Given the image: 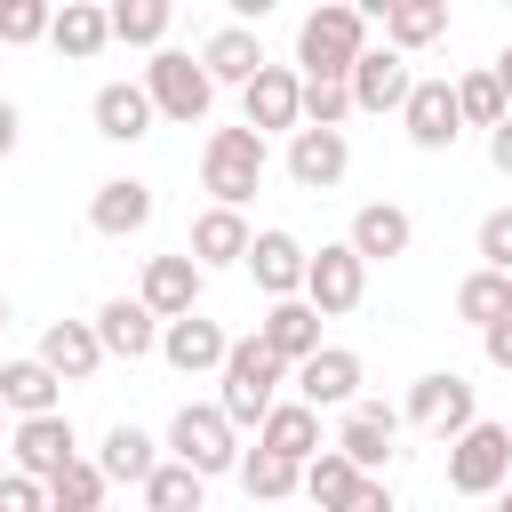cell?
Wrapping results in <instances>:
<instances>
[{
    "label": "cell",
    "mask_w": 512,
    "mask_h": 512,
    "mask_svg": "<svg viewBox=\"0 0 512 512\" xmlns=\"http://www.w3.org/2000/svg\"><path fill=\"white\" fill-rule=\"evenodd\" d=\"M96 472H104V488H112V480L144 488V480L160 472V440H152V432H136V424H112V432H104V448H96Z\"/></svg>",
    "instance_id": "83f0119b"
},
{
    "label": "cell",
    "mask_w": 512,
    "mask_h": 512,
    "mask_svg": "<svg viewBox=\"0 0 512 512\" xmlns=\"http://www.w3.org/2000/svg\"><path fill=\"white\" fill-rule=\"evenodd\" d=\"M240 128H256V136H296L304 128V80H296V64H264L248 88H240Z\"/></svg>",
    "instance_id": "ba28073f"
},
{
    "label": "cell",
    "mask_w": 512,
    "mask_h": 512,
    "mask_svg": "<svg viewBox=\"0 0 512 512\" xmlns=\"http://www.w3.org/2000/svg\"><path fill=\"white\" fill-rule=\"evenodd\" d=\"M264 64H272V56H264V40H256L248 24H216V32L200 40V72H208L216 88H224V80H232V88H248Z\"/></svg>",
    "instance_id": "d4e9b609"
},
{
    "label": "cell",
    "mask_w": 512,
    "mask_h": 512,
    "mask_svg": "<svg viewBox=\"0 0 512 512\" xmlns=\"http://www.w3.org/2000/svg\"><path fill=\"white\" fill-rule=\"evenodd\" d=\"M0 328H8V296H0Z\"/></svg>",
    "instance_id": "681fc988"
},
{
    "label": "cell",
    "mask_w": 512,
    "mask_h": 512,
    "mask_svg": "<svg viewBox=\"0 0 512 512\" xmlns=\"http://www.w3.org/2000/svg\"><path fill=\"white\" fill-rule=\"evenodd\" d=\"M8 448H16V472L40 480V488H48L64 464H80V432H72L64 408H56V416H24V424L8 432Z\"/></svg>",
    "instance_id": "8fae6325"
},
{
    "label": "cell",
    "mask_w": 512,
    "mask_h": 512,
    "mask_svg": "<svg viewBox=\"0 0 512 512\" xmlns=\"http://www.w3.org/2000/svg\"><path fill=\"white\" fill-rule=\"evenodd\" d=\"M232 472H240V488H248L256 504H280V496H296V488H304V472H296V464H280V456H264V448H240V464H232Z\"/></svg>",
    "instance_id": "836d02e7"
},
{
    "label": "cell",
    "mask_w": 512,
    "mask_h": 512,
    "mask_svg": "<svg viewBox=\"0 0 512 512\" xmlns=\"http://www.w3.org/2000/svg\"><path fill=\"white\" fill-rule=\"evenodd\" d=\"M16 136H24V112H16V104H8V96H0V160H8V152H16Z\"/></svg>",
    "instance_id": "bcb514c9"
},
{
    "label": "cell",
    "mask_w": 512,
    "mask_h": 512,
    "mask_svg": "<svg viewBox=\"0 0 512 512\" xmlns=\"http://www.w3.org/2000/svg\"><path fill=\"white\" fill-rule=\"evenodd\" d=\"M0 512H48V488L24 472H0Z\"/></svg>",
    "instance_id": "b9f144b4"
},
{
    "label": "cell",
    "mask_w": 512,
    "mask_h": 512,
    "mask_svg": "<svg viewBox=\"0 0 512 512\" xmlns=\"http://www.w3.org/2000/svg\"><path fill=\"white\" fill-rule=\"evenodd\" d=\"M248 240H256V232H248V216H240V208H200V216H192V248H184V256H192L200 272H224V264H240V256H248Z\"/></svg>",
    "instance_id": "4316f807"
},
{
    "label": "cell",
    "mask_w": 512,
    "mask_h": 512,
    "mask_svg": "<svg viewBox=\"0 0 512 512\" xmlns=\"http://www.w3.org/2000/svg\"><path fill=\"white\" fill-rule=\"evenodd\" d=\"M344 168H352L344 128H296V136H288V176H296L304 192H336Z\"/></svg>",
    "instance_id": "ac0fdd59"
},
{
    "label": "cell",
    "mask_w": 512,
    "mask_h": 512,
    "mask_svg": "<svg viewBox=\"0 0 512 512\" xmlns=\"http://www.w3.org/2000/svg\"><path fill=\"white\" fill-rule=\"evenodd\" d=\"M200 280H208V272H200L192 256H152L136 304H144L152 320H184V312H200Z\"/></svg>",
    "instance_id": "d6986e66"
},
{
    "label": "cell",
    "mask_w": 512,
    "mask_h": 512,
    "mask_svg": "<svg viewBox=\"0 0 512 512\" xmlns=\"http://www.w3.org/2000/svg\"><path fill=\"white\" fill-rule=\"evenodd\" d=\"M88 120H96V136H104V144H144L160 112H152L144 80H104V88H96V104H88Z\"/></svg>",
    "instance_id": "e0dca14e"
},
{
    "label": "cell",
    "mask_w": 512,
    "mask_h": 512,
    "mask_svg": "<svg viewBox=\"0 0 512 512\" xmlns=\"http://www.w3.org/2000/svg\"><path fill=\"white\" fill-rule=\"evenodd\" d=\"M512 480V424H464L456 440H448V488L456 496H496Z\"/></svg>",
    "instance_id": "8992f818"
},
{
    "label": "cell",
    "mask_w": 512,
    "mask_h": 512,
    "mask_svg": "<svg viewBox=\"0 0 512 512\" xmlns=\"http://www.w3.org/2000/svg\"><path fill=\"white\" fill-rule=\"evenodd\" d=\"M48 0H0V48H32V40H48Z\"/></svg>",
    "instance_id": "ab89813d"
},
{
    "label": "cell",
    "mask_w": 512,
    "mask_h": 512,
    "mask_svg": "<svg viewBox=\"0 0 512 512\" xmlns=\"http://www.w3.org/2000/svg\"><path fill=\"white\" fill-rule=\"evenodd\" d=\"M96 344H104V360H144V352H160V320L136 304V296H112V304H96Z\"/></svg>",
    "instance_id": "cb8c5ba5"
},
{
    "label": "cell",
    "mask_w": 512,
    "mask_h": 512,
    "mask_svg": "<svg viewBox=\"0 0 512 512\" xmlns=\"http://www.w3.org/2000/svg\"><path fill=\"white\" fill-rule=\"evenodd\" d=\"M488 160H496V176H512V112L488 128Z\"/></svg>",
    "instance_id": "f6af8a7d"
},
{
    "label": "cell",
    "mask_w": 512,
    "mask_h": 512,
    "mask_svg": "<svg viewBox=\"0 0 512 512\" xmlns=\"http://www.w3.org/2000/svg\"><path fill=\"white\" fill-rule=\"evenodd\" d=\"M400 128H408L416 152H448V144L464 136V120H456V88H448V80H416L408 104H400Z\"/></svg>",
    "instance_id": "5bb4252c"
},
{
    "label": "cell",
    "mask_w": 512,
    "mask_h": 512,
    "mask_svg": "<svg viewBox=\"0 0 512 512\" xmlns=\"http://www.w3.org/2000/svg\"><path fill=\"white\" fill-rule=\"evenodd\" d=\"M392 440H400V416L384 408V400H352L344 408V432L328 440L360 480H384V464H392Z\"/></svg>",
    "instance_id": "9c48e42d"
},
{
    "label": "cell",
    "mask_w": 512,
    "mask_h": 512,
    "mask_svg": "<svg viewBox=\"0 0 512 512\" xmlns=\"http://www.w3.org/2000/svg\"><path fill=\"white\" fill-rule=\"evenodd\" d=\"M360 56H368V16H360V8L320 0V8L296 24V64H304V80H352Z\"/></svg>",
    "instance_id": "7a4b0ae2"
},
{
    "label": "cell",
    "mask_w": 512,
    "mask_h": 512,
    "mask_svg": "<svg viewBox=\"0 0 512 512\" xmlns=\"http://www.w3.org/2000/svg\"><path fill=\"white\" fill-rule=\"evenodd\" d=\"M104 24H112V40H128V48H160L168 24H176V8H168V0H112Z\"/></svg>",
    "instance_id": "1f68e13d"
},
{
    "label": "cell",
    "mask_w": 512,
    "mask_h": 512,
    "mask_svg": "<svg viewBox=\"0 0 512 512\" xmlns=\"http://www.w3.org/2000/svg\"><path fill=\"white\" fill-rule=\"evenodd\" d=\"M152 208H160V200H152L144 176H104V184L88 192V224H96L104 240H136V232L152 224Z\"/></svg>",
    "instance_id": "9a60e30c"
},
{
    "label": "cell",
    "mask_w": 512,
    "mask_h": 512,
    "mask_svg": "<svg viewBox=\"0 0 512 512\" xmlns=\"http://www.w3.org/2000/svg\"><path fill=\"white\" fill-rule=\"evenodd\" d=\"M144 96H152V112H160V120L200 128V120H208V104H216V80L200 72V56H184V48H152V64H144Z\"/></svg>",
    "instance_id": "277c9868"
},
{
    "label": "cell",
    "mask_w": 512,
    "mask_h": 512,
    "mask_svg": "<svg viewBox=\"0 0 512 512\" xmlns=\"http://www.w3.org/2000/svg\"><path fill=\"white\" fill-rule=\"evenodd\" d=\"M336 512H392V480H360V488H352Z\"/></svg>",
    "instance_id": "7bdbcfd3"
},
{
    "label": "cell",
    "mask_w": 512,
    "mask_h": 512,
    "mask_svg": "<svg viewBox=\"0 0 512 512\" xmlns=\"http://www.w3.org/2000/svg\"><path fill=\"white\" fill-rule=\"evenodd\" d=\"M344 88H352V112H400L408 88H416V72H408V56H392V48H368Z\"/></svg>",
    "instance_id": "7402d4cb"
},
{
    "label": "cell",
    "mask_w": 512,
    "mask_h": 512,
    "mask_svg": "<svg viewBox=\"0 0 512 512\" xmlns=\"http://www.w3.org/2000/svg\"><path fill=\"white\" fill-rule=\"evenodd\" d=\"M280 360L256 344V336H232V352H224V368H216V408H224V424L232 432H248V424H264L272 408H280Z\"/></svg>",
    "instance_id": "6da1fadb"
},
{
    "label": "cell",
    "mask_w": 512,
    "mask_h": 512,
    "mask_svg": "<svg viewBox=\"0 0 512 512\" xmlns=\"http://www.w3.org/2000/svg\"><path fill=\"white\" fill-rule=\"evenodd\" d=\"M488 72H496V88H504V104H512V48H504V56L488 64Z\"/></svg>",
    "instance_id": "7dc6e473"
},
{
    "label": "cell",
    "mask_w": 512,
    "mask_h": 512,
    "mask_svg": "<svg viewBox=\"0 0 512 512\" xmlns=\"http://www.w3.org/2000/svg\"><path fill=\"white\" fill-rule=\"evenodd\" d=\"M448 32V0H384V48L392 56H416Z\"/></svg>",
    "instance_id": "f1b7e54d"
},
{
    "label": "cell",
    "mask_w": 512,
    "mask_h": 512,
    "mask_svg": "<svg viewBox=\"0 0 512 512\" xmlns=\"http://www.w3.org/2000/svg\"><path fill=\"white\" fill-rule=\"evenodd\" d=\"M408 240H416V224H408L400 200H368V208L352 216V232H344V248H352L360 264H392V256H408Z\"/></svg>",
    "instance_id": "603a6c76"
},
{
    "label": "cell",
    "mask_w": 512,
    "mask_h": 512,
    "mask_svg": "<svg viewBox=\"0 0 512 512\" xmlns=\"http://www.w3.org/2000/svg\"><path fill=\"white\" fill-rule=\"evenodd\" d=\"M168 456H176V464H192L200 480H216V472H232V464H240V432L224 424V408H216V400H184V408L168 416Z\"/></svg>",
    "instance_id": "5b68a950"
},
{
    "label": "cell",
    "mask_w": 512,
    "mask_h": 512,
    "mask_svg": "<svg viewBox=\"0 0 512 512\" xmlns=\"http://www.w3.org/2000/svg\"><path fill=\"white\" fill-rule=\"evenodd\" d=\"M0 408H8L16 424H24V416H56V408H64V384H56L40 360H8V368H0Z\"/></svg>",
    "instance_id": "4dcf8cb0"
},
{
    "label": "cell",
    "mask_w": 512,
    "mask_h": 512,
    "mask_svg": "<svg viewBox=\"0 0 512 512\" xmlns=\"http://www.w3.org/2000/svg\"><path fill=\"white\" fill-rule=\"evenodd\" d=\"M456 320H472V328L512 320V280H504V272H464V288H456Z\"/></svg>",
    "instance_id": "d6a6232c"
},
{
    "label": "cell",
    "mask_w": 512,
    "mask_h": 512,
    "mask_svg": "<svg viewBox=\"0 0 512 512\" xmlns=\"http://www.w3.org/2000/svg\"><path fill=\"white\" fill-rule=\"evenodd\" d=\"M32 360H40L56 384H88V376L104 368V344H96V328H88V320H48Z\"/></svg>",
    "instance_id": "44dd1931"
},
{
    "label": "cell",
    "mask_w": 512,
    "mask_h": 512,
    "mask_svg": "<svg viewBox=\"0 0 512 512\" xmlns=\"http://www.w3.org/2000/svg\"><path fill=\"white\" fill-rule=\"evenodd\" d=\"M360 296H368V264H360L344 240H320V248L304 256V304H312L320 320H344V312H360Z\"/></svg>",
    "instance_id": "52a82bcc"
},
{
    "label": "cell",
    "mask_w": 512,
    "mask_h": 512,
    "mask_svg": "<svg viewBox=\"0 0 512 512\" xmlns=\"http://www.w3.org/2000/svg\"><path fill=\"white\" fill-rule=\"evenodd\" d=\"M344 120H352V88L344 80H304V128H344Z\"/></svg>",
    "instance_id": "f35d334b"
},
{
    "label": "cell",
    "mask_w": 512,
    "mask_h": 512,
    "mask_svg": "<svg viewBox=\"0 0 512 512\" xmlns=\"http://www.w3.org/2000/svg\"><path fill=\"white\" fill-rule=\"evenodd\" d=\"M472 248H480V272H504L512 280V208H488L480 232H472Z\"/></svg>",
    "instance_id": "60d3db41"
},
{
    "label": "cell",
    "mask_w": 512,
    "mask_h": 512,
    "mask_svg": "<svg viewBox=\"0 0 512 512\" xmlns=\"http://www.w3.org/2000/svg\"><path fill=\"white\" fill-rule=\"evenodd\" d=\"M304 256H312V248H304L296 232H280V224H272V232H256V240H248V256H240V264L256 272V288H264L272 304H288V296H304Z\"/></svg>",
    "instance_id": "2e32d148"
},
{
    "label": "cell",
    "mask_w": 512,
    "mask_h": 512,
    "mask_svg": "<svg viewBox=\"0 0 512 512\" xmlns=\"http://www.w3.org/2000/svg\"><path fill=\"white\" fill-rule=\"evenodd\" d=\"M256 448H264V456H280V464H296V472H304V464H312V456H320V448H328V440H320V416H312V408H304V400H280V408H272V416H264V424H256Z\"/></svg>",
    "instance_id": "484cf974"
},
{
    "label": "cell",
    "mask_w": 512,
    "mask_h": 512,
    "mask_svg": "<svg viewBox=\"0 0 512 512\" xmlns=\"http://www.w3.org/2000/svg\"><path fill=\"white\" fill-rule=\"evenodd\" d=\"M480 352H488V368H504V376H512V320L480 328Z\"/></svg>",
    "instance_id": "ee69618b"
},
{
    "label": "cell",
    "mask_w": 512,
    "mask_h": 512,
    "mask_svg": "<svg viewBox=\"0 0 512 512\" xmlns=\"http://www.w3.org/2000/svg\"><path fill=\"white\" fill-rule=\"evenodd\" d=\"M264 168H272V152L256 128H208V144H200V192H216L208 208H248Z\"/></svg>",
    "instance_id": "3957f363"
},
{
    "label": "cell",
    "mask_w": 512,
    "mask_h": 512,
    "mask_svg": "<svg viewBox=\"0 0 512 512\" xmlns=\"http://www.w3.org/2000/svg\"><path fill=\"white\" fill-rule=\"evenodd\" d=\"M496 512H512V488H496Z\"/></svg>",
    "instance_id": "c3c4849f"
},
{
    "label": "cell",
    "mask_w": 512,
    "mask_h": 512,
    "mask_svg": "<svg viewBox=\"0 0 512 512\" xmlns=\"http://www.w3.org/2000/svg\"><path fill=\"white\" fill-rule=\"evenodd\" d=\"M224 352H232V336H224L208 312L160 320V360H168L176 376H216V368H224Z\"/></svg>",
    "instance_id": "7c38bea8"
},
{
    "label": "cell",
    "mask_w": 512,
    "mask_h": 512,
    "mask_svg": "<svg viewBox=\"0 0 512 512\" xmlns=\"http://www.w3.org/2000/svg\"><path fill=\"white\" fill-rule=\"evenodd\" d=\"M296 376V400L320 416V408H352L360 400V352H344V344H320L304 368H288Z\"/></svg>",
    "instance_id": "4fadbf2b"
},
{
    "label": "cell",
    "mask_w": 512,
    "mask_h": 512,
    "mask_svg": "<svg viewBox=\"0 0 512 512\" xmlns=\"http://www.w3.org/2000/svg\"><path fill=\"white\" fill-rule=\"evenodd\" d=\"M48 512H104V472L80 456V464H64L56 480H48Z\"/></svg>",
    "instance_id": "8d00e7d4"
},
{
    "label": "cell",
    "mask_w": 512,
    "mask_h": 512,
    "mask_svg": "<svg viewBox=\"0 0 512 512\" xmlns=\"http://www.w3.org/2000/svg\"><path fill=\"white\" fill-rule=\"evenodd\" d=\"M104 40H112V24H104V8H96V0H64V8L48 16V48H56V56H72V64L104 56Z\"/></svg>",
    "instance_id": "f546056e"
},
{
    "label": "cell",
    "mask_w": 512,
    "mask_h": 512,
    "mask_svg": "<svg viewBox=\"0 0 512 512\" xmlns=\"http://www.w3.org/2000/svg\"><path fill=\"white\" fill-rule=\"evenodd\" d=\"M200 488H208V480H200L192 464H176V456H168V464L144 480V504H152V512H200Z\"/></svg>",
    "instance_id": "d590c367"
},
{
    "label": "cell",
    "mask_w": 512,
    "mask_h": 512,
    "mask_svg": "<svg viewBox=\"0 0 512 512\" xmlns=\"http://www.w3.org/2000/svg\"><path fill=\"white\" fill-rule=\"evenodd\" d=\"M256 344H264L280 368H304V360L320 352V312H312L304 296H288V304H264V320H256Z\"/></svg>",
    "instance_id": "ffe728a7"
},
{
    "label": "cell",
    "mask_w": 512,
    "mask_h": 512,
    "mask_svg": "<svg viewBox=\"0 0 512 512\" xmlns=\"http://www.w3.org/2000/svg\"><path fill=\"white\" fill-rule=\"evenodd\" d=\"M408 424H424L432 440H456L464 424H480V408H472V384H464L456 368H432V376H416V384H408Z\"/></svg>",
    "instance_id": "30bf717a"
},
{
    "label": "cell",
    "mask_w": 512,
    "mask_h": 512,
    "mask_svg": "<svg viewBox=\"0 0 512 512\" xmlns=\"http://www.w3.org/2000/svg\"><path fill=\"white\" fill-rule=\"evenodd\" d=\"M352 488H360V472H352V464H344V456H336V448H320V456H312V464H304V496H312V504H320V512H336V504H344V496H352Z\"/></svg>",
    "instance_id": "74e56055"
},
{
    "label": "cell",
    "mask_w": 512,
    "mask_h": 512,
    "mask_svg": "<svg viewBox=\"0 0 512 512\" xmlns=\"http://www.w3.org/2000/svg\"><path fill=\"white\" fill-rule=\"evenodd\" d=\"M448 88H456V120H464V128H496V120L512 112L488 64H480V72H464V80H448Z\"/></svg>",
    "instance_id": "e575fe53"
}]
</instances>
